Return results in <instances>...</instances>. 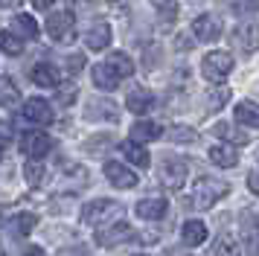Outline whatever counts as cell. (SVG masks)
Wrapping results in <instances>:
<instances>
[{
    "label": "cell",
    "mask_w": 259,
    "mask_h": 256,
    "mask_svg": "<svg viewBox=\"0 0 259 256\" xmlns=\"http://www.w3.org/2000/svg\"><path fill=\"white\" fill-rule=\"evenodd\" d=\"M230 192V186L224 184V181H219V178H210V175H204V178H198L195 181V186H192V198H189V204L195 209H210L219 198H224Z\"/></svg>",
    "instance_id": "cell-1"
},
{
    "label": "cell",
    "mask_w": 259,
    "mask_h": 256,
    "mask_svg": "<svg viewBox=\"0 0 259 256\" xmlns=\"http://www.w3.org/2000/svg\"><path fill=\"white\" fill-rule=\"evenodd\" d=\"M122 204L111 201V198H99V201H91L82 207V221L91 224V227H102V224H111V221L122 219Z\"/></svg>",
    "instance_id": "cell-2"
},
{
    "label": "cell",
    "mask_w": 259,
    "mask_h": 256,
    "mask_svg": "<svg viewBox=\"0 0 259 256\" xmlns=\"http://www.w3.org/2000/svg\"><path fill=\"white\" fill-rule=\"evenodd\" d=\"M230 70H233V56H230V53H222V50L207 53L204 61H201V73L210 81H224L230 76Z\"/></svg>",
    "instance_id": "cell-3"
},
{
    "label": "cell",
    "mask_w": 259,
    "mask_h": 256,
    "mask_svg": "<svg viewBox=\"0 0 259 256\" xmlns=\"http://www.w3.org/2000/svg\"><path fill=\"white\" fill-rule=\"evenodd\" d=\"M128 239H134V230L122 219L111 221V224H102L96 230V244H102V247H117V244L128 242Z\"/></svg>",
    "instance_id": "cell-4"
},
{
    "label": "cell",
    "mask_w": 259,
    "mask_h": 256,
    "mask_svg": "<svg viewBox=\"0 0 259 256\" xmlns=\"http://www.w3.org/2000/svg\"><path fill=\"white\" fill-rule=\"evenodd\" d=\"M47 32L53 41H70L73 32H76V18H73V12L61 9V12H53L47 18Z\"/></svg>",
    "instance_id": "cell-5"
},
{
    "label": "cell",
    "mask_w": 259,
    "mask_h": 256,
    "mask_svg": "<svg viewBox=\"0 0 259 256\" xmlns=\"http://www.w3.org/2000/svg\"><path fill=\"white\" fill-rule=\"evenodd\" d=\"M50 149H53V137L50 134H44V131H26L24 137H21V151H24L26 157H35V160H41L44 154H50Z\"/></svg>",
    "instance_id": "cell-6"
},
{
    "label": "cell",
    "mask_w": 259,
    "mask_h": 256,
    "mask_svg": "<svg viewBox=\"0 0 259 256\" xmlns=\"http://www.w3.org/2000/svg\"><path fill=\"white\" fill-rule=\"evenodd\" d=\"M84 47L88 50H94V53H102L111 47V26L105 21H94L88 26V32H84Z\"/></svg>",
    "instance_id": "cell-7"
},
{
    "label": "cell",
    "mask_w": 259,
    "mask_h": 256,
    "mask_svg": "<svg viewBox=\"0 0 259 256\" xmlns=\"http://www.w3.org/2000/svg\"><path fill=\"white\" fill-rule=\"evenodd\" d=\"M105 178L117 186V189H131V186H137V175L131 172L125 163H117V160L105 163Z\"/></svg>",
    "instance_id": "cell-8"
},
{
    "label": "cell",
    "mask_w": 259,
    "mask_h": 256,
    "mask_svg": "<svg viewBox=\"0 0 259 256\" xmlns=\"http://www.w3.org/2000/svg\"><path fill=\"white\" fill-rule=\"evenodd\" d=\"M24 119L26 122H32V125H50L53 122V108H50L47 99H29L24 105Z\"/></svg>",
    "instance_id": "cell-9"
},
{
    "label": "cell",
    "mask_w": 259,
    "mask_h": 256,
    "mask_svg": "<svg viewBox=\"0 0 259 256\" xmlns=\"http://www.w3.org/2000/svg\"><path fill=\"white\" fill-rule=\"evenodd\" d=\"M160 178H163V184L169 186V189H181L184 181H187V163L178 160V157L163 160V166H160Z\"/></svg>",
    "instance_id": "cell-10"
},
{
    "label": "cell",
    "mask_w": 259,
    "mask_h": 256,
    "mask_svg": "<svg viewBox=\"0 0 259 256\" xmlns=\"http://www.w3.org/2000/svg\"><path fill=\"white\" fill-rule=\"evenodd\" d=\"M29 79L35 81L38 88H59L61 73L56 70V64H50V61H41V64H35V67L29 70Z\"/></svg>",
    "instance_id": "cell-11"
},
{
    "label": "cell",
    "mask_w": 259,
    "mask_h": 256,
    "mask_svg": "<svg viewBox=\"0 0 259 256\" xmlns=\"http://www.w3.org/2000/svg\"><path fill=\"white\" fill-rule=\"evenodd\" d=\"M192 35H195L198 41H215V38L222 35V23L215 21L212 15H198V18L192 21Z\"/></svg>",
    "instance_id": "cell-12"
},
{
    "label": "cell",
    "mask_w": 259,
    "mask_h": 256,
    "mask_svg": "<svg viewBox=\"0 0 259 256\" xmlns=\"http://www.w3.org/2000/svg\"><path fill=\"white\" fill-rule=\"evenodd\" d=\"M233 44L245 53H253L259 47V26L256 23H239L233 32Z\"/></svg>",
    "instance_id": "cell-13"
},
{
    "label": "cell",
    "mask_w": 259,
    "mask_h": 256,
    "mask_svg": "<svg viewBox=\"0 0 259 256\" xmlns=\"http://www.w3.org/2000/svg\"><path fill=\"white\" fill-rule=\"evenodd\" d=\"M134 209H137V216H140L143 221H157V219L166 216L169 204H166V198H143Z\"/></svg>",
    "instance_id": "cell-14"
},
{
    "label": "cell",
    "mask_w": 259,
    "mask_h": 256,
    "mask_svg": "<svg viewBox=\"0 0 259 256\" xmlns=\"http://www.w3.org/2000/svg\"><path fill=\"white\" fill-rule=\"evenodd\" d=\"M210 160L215 166H222V169H233L236 163H239V151H236L233 143H219V146L210 149Z\"/></svg>",
    "instance_id": "cell-15"
},
{
    "label": "cell",
    "mask_w": 259,
    "mask_h": 256,
    "mask_svg": "<svg viewBox=\"0 0 259 256\" xmlns=\"http://www.w3.org/2000/svg\"><path fill=\"white\" fill-rule=\"evenodd\" d=\"M239 253H242V242L233 233H219V239L210 247V256H239Z\"/></svg>",
    "instance_id": "cell-16"
},
{
    "label": "cell",
    "mask_w": 259,
    "mask_h": 256,
    "mask_svg": "<svg viewBox=\"0 0 259 256\" xmlns=\"http://www.w3.org/2000/svg\"><path fill=\"white\" fill-rule=\"evenodd\" d=\"M181 242L187 244V247H198L201 242H207V224L198 219H192L184 224V230H181Z\"/></svg>",
    "instance_id": "cell-17"
},
{
    "label": "cell",
    "mask_w": 259,
    "mask_h": 256,
    "mask_svg": "<svg viewBox=\"0 0 259 256\" xmlns=\"http://www.w3.org/2000/svg\"><path fill=\"white\" fill-rule=\"evenodd\" d=\"M152 105H154V96L149 91H143V88H134V91L125 96V108H128L131 114H149Z\"/></svg>",
    "instance_id": "cell-18"
},
{
    "label": "cell",
    "mask_w": 259,
    "mask_h": 256,
    "mask_svg": "<svg viewBox=\"0 0 259 256\" xmlns=\"http://www.w3.org/2000/svg\"><path fill=\"white\" fill-rule=\"evenodd\" d=\"M119 151H122V154H125V160L134 163V166H140V169L149 166V151L143 149L137 140H125V143H119Z\"/></svg>",
    "instance_id": "cell-19"
},
{
    "label": "cell",
    "mask_w": 259,
    "mask_h": 256,
    "mask_svg": "<svg viewBox=\"0 0 259 256\" xmlns=\"http://www.w3.org/2000/svg\"><path fill=\"white\" fill-rule=\"evenodd\" d=\"M91 79H94V84L99 91H114L119 84V76L108 67V64H96V67L91 70Z\"/></svg>",
    "instance_id": "cell-20"
},
{
    "label": "cell",
    "mask_w": 259,
    "mask_h": 256,
    "mask_svg": "<svg viewBox=\"0 0 259 256\" xmlns=\"http://www.w3.org/2000/svg\"><path fill=\"white\" fill-rule=\"evenodd\" d=\"M160 134H163V128L157 125V122H149V119H140V122H134V125H131V140H137V143L157 140Z\"/></svg>",
    "instance_id": "cell-21"
},
{
    "label": "cell",
    "mask_w": 259,
    "mask_h": 256,
    "mask_svg": "<svg viewBox=\"0 0 259 256\" xmlns=\"http://www.w3.org/2000/svg\"><path fill=\"white\" fill-rule=\"evenodd\" d=\"M242 242L250 256H259V221L250 216L245 219V227H242Z\"/></svg>",
    "instance_id": "cell-22"
},
{
    "label": "cell",
    "mask_w": 259,
    "mask_h": 256,
    "mask_svg": "<svg viewBox=\"0 0 259 256\" xmlns=\"http://www.w3.org/2000/svg\"><path fill=\"white\" fill-rule=\"evenodd\" d=\"M105 64L114 70V73H117L119 79H128V76H134V61H131L125 53H111Z\"/></svg>",
    "instance_id": "cell-23"
},
{
    "label": "cell",
    "mask_w": 259,
    "mask_h": 256,
    "mask_svg": "<svg viewBox=\"0 0 259 256\" xmlns=\"http://www.w3.org/2000/svg\"><path fill=\"white\" fill-rule=\"evenodd\" d=\"M236 119H239L242 125L259 128V105L256 102H239L236 105Z\"/></svg>",
    "instance_id": "cell-24"
},
{
    "label": "cell",
    "mask_w": 259,
    "mask_h": 256,
    "mask_svg": "<svg viewBox=\"0 0 259 256\" xmlns=\"http://www.w3.org/2000/svg\"><path fill=\"white\" fill-rule=\"evenodd\" d=\"M12 29L18 35H24V38H38V21L32 15H18L12 23Z\"/></svg>",
    "instance_id": "cell-25"
},
{
    "label": "cell",
    "mask_w": 259,
    "mask_h": 256,
    "mask_svg": "<svg viewBox=\"0 0 259 256\" xmlns=\"http://www.w3.org/2000/svg\"><path fill=\"white\" fill-rule=\"evenodd\" d=\"M212 134L215 137H224V140H230L233 146H245L247 143V137H245V131H236L230 122H219V125L212 128Z\"/></svg>",
    "instance_id": "cell-26"
},
{
    "label": "cell",
    "mask_w": 259,
    "mask_h": 256,
    "mask_svg": "<svg viewBox=\"0 0 259 256\" xmlns=\"http://www.w3.org/2000/svg\"><path fill=\"white\" fill-rule=\"evenodd\" d=\"M0 53H6V56H21L24 53V44H21V38L15 32H6V29H0Z\"/></svg>",
    "instance_id": "cell-27"
},
{
    "label": "cell",
    "mask_w": 259,
    "mask_h": 256,
    "mask_svg": "<svg viewBox=\"0 0 259 256\" xmlns=\"http://www.w3.org/2000/svg\"><path fill=\"white\" fill-rule=\"evenodd\" d=\"M18 102V88L15 81H9V76H0V105L3 108H12Z\"/></svg>",
    "instance_id": "cell-28"
},
{
    "label": "cell",
    "mask_w": 259,
    "mask_h": 256,
    "mask_svg": "<svg viewBox=\"0 0 259 256\" xmlns=\"http://www.w3.org/2000/svg\"><path fill=\"white\" fill-rule=\"evenodd\" d=\"M38 224V219L32 216V212H18L12 219V230L18 233V236H26V233H32V227Z\"/></svg>",
    "instance_id": "cell-29"
},
{
    "label": "cell",
    "mask_w": 259,
    "mask_h": 256,
    "mask_svg": "<svg viewBox=\"0 0 259 256\" xmlns=\"http://www.w3.org/2000/svg\"><path fill=\"white\" fill-rule=\"evenodd\" d=\"M24 178H26V184H29V186H41V184H44V166L32 157V160L26 163Z\"/></svg>",
    "instance_id": "cell-30"
},
{
    "label": "cell",
    "mask_w": 259,
    "mask_h": 256,
    "mask_svg": "<svg viewBox=\"0 0 259 256\" xmlns=\"http://www.w3.org/2000/svg\"><path fill=\"white\" fill-rule=\"evenodd\" d=\"M152 6L160 12V18H163V21H175V15H178V0H152Z\"/></svg>",
    "instance_id": "cell-31"
},
{
    "label": "cell",
    "mask_w": 259,
    "mask_h": 256,
    "mask_svg": "<svg viewBox=\"0 0 259 256\" xmlns=\"http://www.w3.org/2000/svg\"><path fill=\"white\" fill-rule=\"evenodd\" d=\"M227 99H230V91H227V88L210 91V96H207V108H210V111H215V108H224V105H227Z\"/></svg>",
    "instance_id": "cell-32"
},
{
    "label": "cell",
    "mask_w": 259,
    "mask_h": 256,
    "mask_svg": "<svg viewBox=\"0 0 259 256\" xmlns=\"http://www.w3.org/2000/svg\"><path fill=\"white\" fill-rule=\"evenodd\" d=\"M59 84H61V81H59ZM73 99H76V84H73V81H70V84H61V88H59V102L61 105H73Z\"/></svg>",
    "instance_id": "cell-33"
},
{
    "label": "cell",
    "mask_w": 259,
    "mask_h": 256,
    "mask_svg": "<svg viewBox=\"0 0 259 256\" xmlns=\"http://www.w3.org/2000/svg\"><path fill=\"white\" fill-rule=\"evenodd\" d=\"M172 140L175 143H192L195 140V131L192 128H172Z\"/></svg>",
    "instance_id": "cell-34"
},
{
    "label": "cell",
    "mask_w": 259,
    "mask_h": 256,
    "mask_svg": "<svg viewBox=\"0 0 259 256\" xmlns=\"http://www.w3.org/2000/svg\"><path fill=\"white\" fill-rule=\"evenodd\" d=\"M12 143V125L6 119H0V149H6Z\"/></svg>",
    "instance_id": "cell-35"
},
{
    "label": "cell",
    "mask_w": 259,
    "mask_h": 256,
    "mask_svg": "<svg viewBox=\"0 0 259 256\" xmlns=\"http://www.w3.org/2000/svg\"><path fill=\"white\" fill-rule=\"evenodd\" d=\"M67 67H70V73H79V70L84 67V56L79 53V56H70L67 58Z\"/></svg>",
    "instance_id": "cell-36"
},
{
    "label": "cell",
    "mask_w": 259,
    "mask_h": 256,
    "mask_svg": "<svg viewBox=\"0 0 259 256\" xmlns=\"http://www.w3.org/2000/svg\"><path fill=\"white\" fill-rule=\"evenodd\" d=\"M247 189H250L253 195H259V172H250V175H247Z\"/></svg>",
    "instance_id": "cell-37"
},
{
    "label": "cell",
    "mask_w": 259,
    "mask_h": 256,
    "mask_svg": "<svg viewBox=\"0 0 259 256\" xmlns=\"http://www.w3.org/2000/svg\"><path fill=\"white\" fill-rule=\"evenodd\" d=\"M24 0H0V9H15V6H21Z\"/></svg>",
    "instance_id": "cell-38"
},
{
    "label": "cell",
    "mask_w": 259,
    "mask_h": 256,
    "mask_svg": "<svg viewBox=\"0 0 259 256\" xmlns=\"http://www.w3.org/2000/svg\"><path fill=\"white\" fill-rule=\"evenodd\" d=\"M32 6H35V9H50L53 0H32Z\"/></svg>",
    "instance_id": "cell-39"
},
{
    "label": "cell",
    "mask_w": 259,
    "mask_h": 256,
    "mask_svg": "<svg viewBox=\"0 0 259 256\" xmlns=\"http://www.w3.org/2000/svg\"><path fill=\"white\" fill-rule=\"evenodd\" d=\"M24 256H44V250L41 247H29V250H24Z\"/></svg>",
    "instance_id": "cell-40"
},
{
    "label": "cell",
    "mask_w": 259,
    "mask_h": 256,
    "mask_svg": "<svg viewBox=\"0 0 259 256\" xmlns=\"http://www.w3.org/2000/svg\"><path fill=\"white\" fill-rule=\"evenodd\" d=\"M91 3H114V0H91Z\"/></svg>",
    "instance_id": "cell-41"
},
{
    "label": "cell",
    "mask_w": 259,
    "mask_h": 256,
    "mask_svg": "<svg viewBox=\"0 0 259 256\" xmlns=\"http://www.w3.org/2000/svg\"><path fill=\"white\" fill-rule=\"evenodd\" d=\"M0 219H3V209H0Z\"/></svg>",
    "instance_id": "cell-42"
},
{
    "label": "cell",
    "mask_w": 259,
    "mask_h": 256,
    "mask_svg": "<svg viewBox=\"0 0 259 256\" xmlns=\"http://www.w3.org/2000/svg\"><path fill=\"white\" fill-rule=\"evenodd\" d=\"M256 6H259V0H256Z\"/></svg>",
    "instance_id": "cell-43"
},
{
    "label": "cell",
    "mask_w": 259,
    "mask_h": 256,
    "mask_svg": "<svg viewBox=\"0 0 259 256\" xmlns=\"http://www.w3.org/2000/svg\"><path fill=\"white\" fill-rule=\"evenodd\" d=\"M137 256H143V253H137Z\"/></svg>",
    "instance_id": "cell-44"
}]
</instances>
